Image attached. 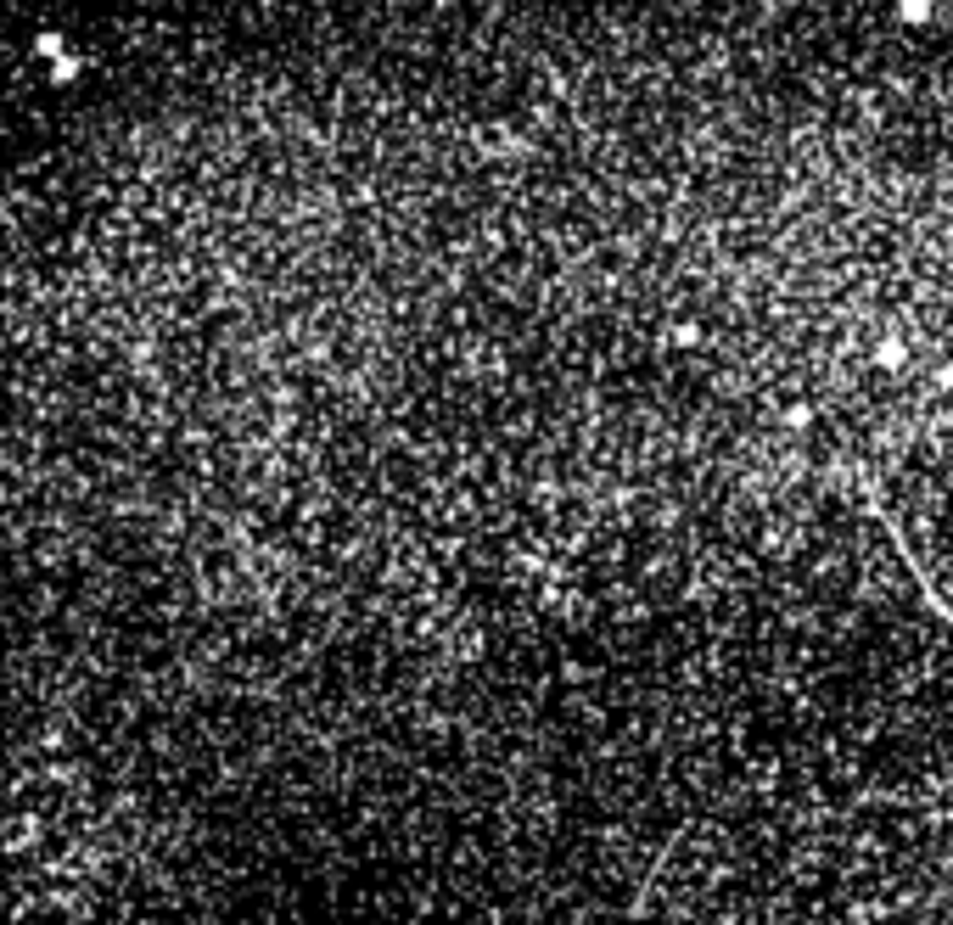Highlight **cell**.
I'll use <instances>...</instances> for the list:
<instances>
[{"label": "cell", "instance_id": "obj_3", "mask_svg": "<svg viewBox=\"0 0 953 925\" xmlns=\"http://www.w3.org/2000/svg\"><path fill=\"white\" fill-rule=\"evenodd\" d=\"M73 73H79V62H73V57H57V73H51V79H57V85H68Z\"/></svg>", "mask_w": 953, "mask_h": 925}, {"label": "cell", "instance_id": "obj_2", "mask_svg": "<svg viewBox=\"0 0 953 925\" xmlns=\"http://www.w3.org/2000/svg\"><path fill=\"white\" fill-rule=\"evenodd\" d=\"M875 359H881L886 370H897V365H903V342H881V348H875Z\"/></svg>", "mask_w": 953, "mask_h": 925}, {"label": "cell", "instance_id": "obj_4", "mask_svg": "<svg viewBox=\"0 0 953 925\" xmlns=\"http://www.w3.org/2000/svg\"><path fill=\"white\" fill-rule=\"evenodd\" d=\"M34 51H45V57H57V51H62V40H57V34H40V40H34Z\"/></svg>", "mask_w": 953, "mask_h": 925}, {"label": "cell", "instance_id": "obj_1", "mask_svg": "<svg viewBox=\"0 0 953 925\" xmlns=\"http://www.w3.org/2000/svg\"><path fill=\"white\" fill-rule=\"evenodd\" d=\"M931 12H937V0H897V17H903L909 29H925V23H931Z\"/></svg>", "mask_w": 953, "mask_h": 925}]
</instances>
